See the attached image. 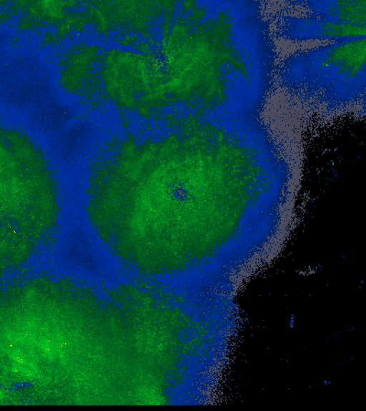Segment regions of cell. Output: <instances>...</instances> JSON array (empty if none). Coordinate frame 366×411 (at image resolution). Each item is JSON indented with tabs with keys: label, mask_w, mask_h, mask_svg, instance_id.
I'll use <instances>...</instances> for the list:
<instances>
[{
	"label": "cell",
	"mask_w": 366,
	"mask_h": 411,
	"mask_svg": "<svg viewBox=\"0 0 366 411\" xmlns=\"http://www.w3.org/2000/svg\"><path fill=\"white\" fill-rule=\"evenodd\" d=\"M309 13L341 24L365 26V1H307Z\"/></svg>",
	"instance_id": "3957f363"
},
{
	"label": "cell",
	"mask_w": 366,
	"mask_h": 411,
	"mask_svg": "<svg viewBox=\"0 0 366 411\" xmlns=\"http://www.w3.org/2000/svg\"><path fill=\"white\" fill-rule=\"evenodd\" d=\"M280 78L287 87L324 105L342 106L365 93V37L337 41L291 56Z\"/></svg>",
	"instance_id": "6da1fadb"
},
{
	"label": "cell",
	"mask_w": 366,
	"mask_h": 411,
	"mask_svg": "<svg viewBox=\"0 0 366 411\" xmlns=\"http://www.w3.org/2000/svg\"><path fill=\"white\" fill-rule=\"evenodd\" d=\"M279 29L282 36L293 41H342L362 38L365 34V26L331 21L312 14L305 16H286Z\"/></svg>",
	"instance_id": "7a4b0ae2"
}]
</instances>
